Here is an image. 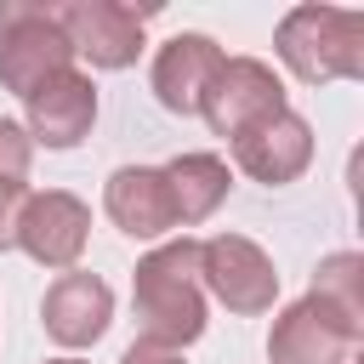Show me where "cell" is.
Listing matches in <instances>:
<instances>
[{
  "label": "cell",
  "instance_id": "obj_1",
  "mask_svg": "<svg viewBox=\"0 0 364 364\" xmlns=\"http://www.w3.org/2000/svg\"><path fill=\"white\" fill-rule=\"evenodd\" d=\"M131 301H136V330L148 347L182 353L188 341L205 336V284H199V239H171L148 250L131 273Z\"/></svg>",
  "mask_w": 364,
  "mask_h": 364
},
{
  "label": "cell",
  "instance_id": "obj_2",
  "mask_svg": "<svg viewBox=\"0 0 364 364\" xmlns=\"http://www.w3.org/2000/svg\"><path fill=\"white\" fill-rule=\"evenodd\" d=\"M284 68L307 85L364 80V11L347 6H296L273 34Z\"/></svg>",
  "mask_w": 364,
  "mask_h": 364
},
{
  "label": "cell",
  "instance_id": "obj_3",
  "mask_svg": "<svg viewBox=\"0 0 364 364\" xmlns=\"http://www.w3.org/2000/svg\"><path fill=\"white\" fill-rule=\"evenodd\" d=\"M63 68H74V46L57 28V11L40 0H0V85L28 97Z\"/></svg>",
  "mask_w": 364,
  "mask_h": 364
},
{
  "label": "cell",
  "instance_id": "obj_4",
  "mask_svg": "<svg viewBox=\"0 0 364 364\" xmlns=\"http://www.w3.org/2000/svg\"><path fill=\"white\" fill-rule=\"evenodd\" d=\"M199 114H205V125H210L216 136L233 142V136H245L250 125L284 114V80H279L262 57H222L216 80H210L205 97H199Z\"/></svg>",
  "mask_w": 364,
  "mask_h": 364
},
{
  "label": "cell",
  "instance_id": "obj_5",
  "mask_svg": "<svg viewBox=\"0 0 364 364\" xmlns=\"http://www.w3.org/2000/svg\"><path fill=\"white\" fill-rule=\"evenodd\" d=\"M364 336V318L330 307L324 296H301L290 301L279 318H273V336H267V358L273 364H347V353L358 347Z\"/></svg>",
  "mask_w": 364,
  "mask_h": 364
},
{
  "label": "cell",
  "instance_id": "obj_6",
  "mask_svg": "<svg viewBox=\"0 0 364 364\" xmlns=\"http://www.w3.org/2000/svg\"><path fill=\"white\" fill-rule=\"evenodd\" d=\"M51 11L74 57H85L91 68H131L142 51V23L154 17V6H125V0H63Z\"/></svg>",
  "mask_w": 364,
  "mask_h": 364
},
{
  "label": "cell",
  "instance_id": "obj_7",
  "mask_svg": "<svg viewBox=\"0 0 364 364\" xmlns=\"http://www.w3.org/2000/svg\"><path fill=\"white\" fill-rule=\"evenodd\" d=\"M199 284L205 296H216L228 313H267L279 296V273L267 262V250L245 233H216L199 245Z\"/></svg>",
  "mask_w": 364,
  "mask_h": 364
},
{
  "label": "cell",
  "instance_id": "obj_8",
  "mask_svg": "<svg viewBox=\"0 0 364 364\" xmlns=\"http://www.w3.org/2000/svg\"><path fill=\"white\" fill-rule=\"evenodd\" d=\"M85 239H91V210L85 199L63 193V188H46V193H28L23 216H17V245L51 267V273H68L80 256H85Z\"/></svg>",
  "mask_w": 364,
  "mask_h": 364
},
{
  "label": "cell",
  "instance_id": "obj_9",
  "mask_svg": "<svg viewBox=\"0 0 364 364\" xmlns=\"http://www.w3.org/2000/svg\"><path fill=\"white\" fill-rule=\"evenodd\" d=\"M23 108H28V125H23L28 142H46V148H80L85 131L97 125V85H91V74L63 68V74H51L40 91H28Z\"/></svg>",
  "mask_w": 364,
  "mask_h": 364
},
{
  "label": "cell",
  "instance_id": "obj_10",
  "mask_svg": "<svg viewBox=\"0 0 364 364\" xmlns=\"http://www.w3.org/2000/svg\"><path fill=\"white\" fill-rule=\"evenodd\" d=\"M233 159H239V171H245L250 182L284 188V182H296V176L313 165V125L284 108V114L250 125L245 136H233Z\"/></svg>",
  "mask_w": 364,
  "mask_h": 364
},
{
  "label": "cell",
  "instance_id": "obj_11",
  "mask_svg": "<svg viewBox=\"0 0 364 364\" xmlns=\"http://www.w3.org/2000/svg\"><path fill=\"white\" fill-rule=\"evenodd\" d=\"M40 318H46V336L57 347H91V341H102V330L114 318V290L97 273L68 267V273L51 279V290L40 301Z\"/></svg>",
  "mask_w": 364,
  "mask_h": 364
},
{
  "label": "cell",
  "instance_id": "obj_12",
  "mask_svg": "<svg viewBox=\"0 0 364 364\" xmlns=\"http://www.w3.org/2000/svg\"><path fill=\"white\" fill-rule=\"evenodd\" d=\"M216 68H222V46L210 34H171L159 46V57H154V97H159V108H171L182 119L199 114V97L216 80Z\"/></svg>",
  "mask_w": 364,
  "mask_h": 364
},
{
  "label": "cell",
  "instance_id": "obj_13",
  "mask_svg": "<svg viewBox=\"0 0 364 364\" xmlns=\"http://www.w3.org/2000/svg\"><path fill=\"white\" fill-rule=\"evenodd\" d=\"M102 205H108V222L131 239H159V233L176 228L171 188H165L159 165H119L102 188Z\"/></svg>",
  "mask_w": 364,
  "mask_h": 364
},
{
  "label": "cell",
  "instance_id": "obj_14",
  "mask_svg": "<svg viewBox=\"0 0 364 364\" xmlns=\"http://www.w3.org/2000/svg\"><path fill=\"white\" fill-rule=\"evenodd\" d=\"M159 171H165V188H171L176 228L205 222V216L228 199V188H233L228 159H216V154H176V159H171V165H159Z\"/></svg>",
  "mask_w": 364,
  "mask_h": 364
},
{
  "label": "cell",
  "instance_id": "obj_15",
  "mask_svg": "<svg viewBox=\"0 0 364 364\" xmlns=\"http://www.w3.org/2000/svg\"><path fill=\"white\" fill-rule=\"evenodd\" d=\"M313 296H324L330 307L364 318V256H358V250H336V256H324L318 273H313Z\"/></svg>",
  "mask_w": 364,
  "mask_h": 364
},
{
  "label": "cell",
  "instance_id": "obj_16",
  "mask_svg": "<svg viewBox=\"0 0 364 364\" xmlns=\"http://www.w3.org/2000/svg\"><path fill=\"white\" fill-rule=\"evenodd\" d=\"M34 165V142L17 119H0V182H28Z\"/></svg>",
  "mask_w": 364,
  "mask_h": 364
},
{
  "label": "cell",
  "instance_id": "obj_17",
  "mask_svg": "<svg viewBox=\"0 0 364 364\" xmlns=\"http://www.w3.org/2000/svg\"><path fill=\"white\" fill-rule=\"evenodd\" d=\"M28 193H34L28 182H0V250L17 245V216H23Z\"/></svg>",
  "mask_w": 364,
  "mask_h": 364
},
{
  "label": "cell",
  "instance_id": "obj_18",
  "mask_svg": "<svg viewBox=\"0 0 364 364\" xmlns=\"http://www.w3.org/2000/svg\"><path fill=\"white\" fill-rule=\"evenodd\" d=\"M119 364H182V353H171V347H148V341H131Z\"/></svg>",
  "mask_w": 364,
  "mask_h": 364
},
{
  "label": "cell",
  "instance_id": "obj_19",
  "mask_svg": "<svg viewBox=\"0 0 364 364\" xmlns=\"http://www.w3.org/2000/svg\"><path fill=\"white\" fill-rule=\"evenodd\" d=\"M46 364H80V358H46Z\"/></svg>",
  "mask_w": 364,
  "mask_h": 364
}]
</instances>
